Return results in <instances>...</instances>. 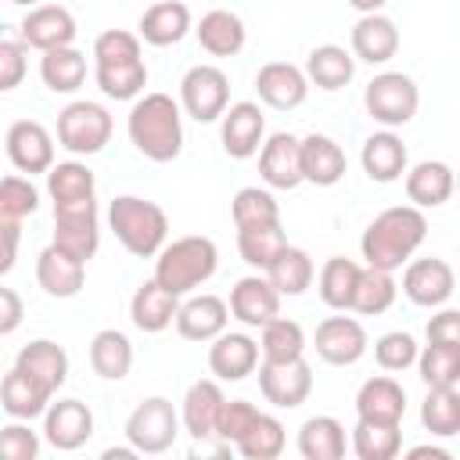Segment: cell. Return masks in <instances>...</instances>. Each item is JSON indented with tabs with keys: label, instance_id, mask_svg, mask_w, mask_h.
Masks as SVG:
<instances>
[{
	"label": "cell",
	"instance_id": "cell-1",
	"mask_svg": "<svg viewBox=\"0 0 460 460\" xmlns=\"http://www.w3.org/2000/svg\"><path fill=\"white\" fill-rule=\"evenodd\" d=\"M424 237H428L424 212L417 205H395L370 219V226L359 237V252H363L367 266L399 270L424 244Z\"/></svg>",
	"mask_w": 460,
	"mask_h": 460
},
{
	"label": "cell",
	"instance_id": "cell-2",
	"mask_svg": "<svg viewBox=\"0 0 460 460\" xmlns=\"http://www.w3.org/2000/svg\"><path fill=\"white\" fill-rule=\"evenodd\" d=\"M93 79L104 97L133 101L147 83V65L140 58V40L126 29H108L93 40Z\"/></svg>",
	"mask_w": 460,
	"mask_h": 460
},
{
	"label": "cell",
	"instance_id": "cell-3",
	"mask_svg": "<svg viewBox=\"0 0 460 460\" xmlns=\"http://www.w3.org/2000/svg\"><path fill=\"white\" fill-rule=\"evenodd\" d=\"M129 140L151 162H172L183 151L180 104L169 93H144L129 108Z\"/></svg>",
	"mask_w": 460,
	"mask_h": 460
},
{
	"label": "cell",
	"instance_id": "cell-4",
	"mask_svg": "<svg viewBox=\"0 0 460 460\" xmlns=\"http://www.w3.org/2000/svg\"><path fill=\"white\" fill-rule=\"evenodd\" d=\"M108 223L119 237V244L137 255V259H151L165 248V234H169V219L162 212V205L137 198V194H119L108 205Z\"/></svg>",
	"mask_w": 460,
	"mask_h": 460
},
{
	"label": "cell",
	"instance_id": "cell-5",
	"mask_svg": "<svg viewBox=\"0 0 460 460\" xmlns=\"http://www.w3.org/2000/svg\"><path fill=\"white\" fill-rule=\"evenodd\" d=\"M219 266V252L208 237L190 234V237H176L172 244H165L155 259V280L162 288H169L172 295H190L194 288H201Z\"/></svg>",
	"mask_w": 460,
	"mask_h": 460
},
{
	"label": "cell",
	"instance_id": "cell-6",
	"mask_svg": "<svg viewBox=\"0 0 460 460\" xmlns=\"http://www.w3.org/2000/svg\"><path fill=\"white\" fill-rule=\"evenodd\" d=\"M363 104H367V115L374 122H381L385 129H395V126H406L417 115L420 90L406 72H381L367 83Z\"/></svg>",
	"mask_w": 460,
	"mask_h": 460
},
{
	"label": "cell",
	"instance_id": "cell-7",
	"mask_svg": "<svg viewBox=\"0 0 460 460\" xmlns=\"http://www.w3.org/2000/svg\"><path fill=\"white\" fill-rule=\"evenodd\" d=\"M111 140V115L97 101H72L58 115V144L72 155H97Z\"/></svg>",
	"mask_w": 460,
	"mask_h": 460
},
{
	"label": "cell",
	"instance_id": "cell-8",
	"mask_svg": "<svg viewBox=\"0 0 460 460\" xmlns=\"http://www.w3.org/2000/svg\"><path fill=\"white\" fill-rule=\"evenodd\" d=\"M180 420H183V417L172 410L169 399L151 395V399L137 402V410L126 417V438L137 446V453L155 456V453H165V449L176 442Z\"/></svg>",
	"mask_w": 460,
	"mask_h": 460
},
{
	"label": "cell",
	"instance_id": "cell-9",
	"mask_svg": "<svg viewBox=\"0 0 460 460\" xmlns=\"http://www.w3.org/2000/svg\"><path fill=\"white\" fill-rule=\"evenodd\" d=\"M180 104L198 122H216L230 108V79L216 65H194L180 79Z\"/></svg>",
	"mask_w": 460,
	"mask_h": 460
},
{
	"label": "cell",
	"instance_id": "cell-10",
	"mask_svg": "<svg viewBox=\"0 0 460 460\" xmlns=\"http://www.w3.org/2000/svg\"><path fill=\"white\" fill-rule=\"evenodd\" d=\"M456 291V277H453V266L446 259H413L402 273V295L420 305V309H438L453 298Z\"/></svg>",
	"mask_w": 460,
	"mask_h": 460
},
{
	"label": "cell",
	"instance_id": "cell-11",
	"mask_svg": "<svg viewBox=\"0 0 460 460\" xmlns=\"http://www.w3.org/2000/svg\"><path fill=\"white\" fill-rule=\"evenodd\" d=\"M7 158L18 172H50L54 169V137L36 119H18L7 126Z\"/></svg>",
	"mask_w": 460,
	"mask_h": 460
},
{
	"label": "cell",
	"instance_id": "cell-12",
	"mask_svg": "<svg viewBox=\"0 0 460 460\" xmlns=\"http://www.w3.org/2000/svg\"><path fill=\"white\" fill-rule=\"evenodd\" d=\"M259 392H262L266 402H273L280 410H295L313 392V367L305 359H288V363H266L262 359Z\"/></svg>",
	"mask_w": 460,
	"mask_h": 460
},
{
	"label": "cell",
	"instance_id": "cell-13",
	"mask_svg": "<svg viewBox=\"0 0 460 460\" xmlns=\"http://www.w3.org/2000/svg\"><path fill=\"white\" fill-rule=\"evenodd\" d=\"M262 133H266V115H262V108L255 101H237L219 119L223 151L230 158H237V162H244V158L262 151Z\"/></svg>",
	"mask_w": 460,
	"mask_h": 460
},
{
	"label": "cell",
	"instance_id": "cell-14",
	"mask_svg": "<svg viewBox=\"0 0 460 460\" xmlns=\"http://www.w3.org/2000/svg\"><path fill=\"white\" fill-rule=\"evenodd\" d=\"M93 435V413L86 402L79 399H58L47 406L43 413V438L61 449V453H72L79 446H86Z\"/></svg>",
	"mask_w": 460,
	"mask_h": 460
},
{
	"label": "cell",
	"instance_id": "cell-15",
	"mask_svg": "<svg viewBox=\"0 0 460 460\" xmlns=\"http://www.w3.org/2000/svg\"><path fill=\"white\" fill-rule=\"evenodd\" d=\"M367 352V331L352 316H327L316 327V356L331 367H352Z\"/></svg>",
	"mask_w": 460,
	"mask_h": 460
},
{
	"label": "cell",
	"instance_id": "cell-16",
	"mask_svg": "<svg viewBox=\"0 0 460 460\" xmlns=\"http://www.w3.org/2000/svg\"><path fill=\"white\" fill-rule=\"evenodd\" d=\"M259 176L273 190H295L305 183L302 176V140L291 133H273L259 151Z\"/></svg>",
	"mask_w": 460,
	"mask_h": 460
},
{
	"label": "cell",
	"instance_id": "cell-17",
	"mask_svg": "<svg viewBox=\"0 0 460 460\" xmlns=\"http://www.w3.org/2000/svg\"><path fill=\"white\" fill-rule=\"evenodd\" d=\"M22 40L36 50H58V47H72L75 40V18L68 7L61 4H36L29 7V14L22 18Z\"/></svg>",
	"mask_w": 460,
	"mask_h": 460
},
{
	"label": "cell",
	"instance_id": "cell-18",
	"mask_svg": "<svg viewBox=\"0 0 460 460\" xmlns=\"http://www.w3.org/2000/svg\"><path fill=\"white\" fill-rule=\"evenodd\" d=\"M255 90H259V101L266 108H277V111H291L305 101L309 93V75L291 65V61H270L259 68L255 75Z\"/></svg>",
	"mask_w": 460,
	"mask_h": 460
},
{
	"label": "cell",
	"instance_id": "cell-19",
	"mask_svg": "<svg viewBox=\"0 0 460 460\" xmlns=\"http://www.w3.org/2000/svg\"><path fill=\"white\" fill-rule=\"evenodd\" d=\"M230 313L244 327H266L273 316H280V291L270 277H241L230 288Z\"/></svg>",
	"mask_w": 460,
	"mask_h": 460
},
{
	"label": "cell",
	"instance_id": "cell-20",
	"mask_svg": "<svg viewBox=\"0 0 460 460\" xmlns=\"http://www.w3.org/2000/svg\"><path fill=\"white\" fill-rule=\"evenodd\" d=\"M36 284L50 295V298H75L86 284V262L68 255L58 244H47L36 255Z\"/></svg>",
	"mask_w": 460,
	"mask_h": 460
},
{
	"label": "cell",
	"instance_id": "cell-21",
	"mask_svg": "<svg viewBox=\"0 0 460 460\" xmlns=\"http://www.w3.org/2000/svg\"><path fill=\"white\" fill-rule=\"evenodd\" d=\"M97 180L83 162H58L47 172V194L54 198V212H75V208H97Z\"/></svg>",
	"mask_w": 460,
	"mask_h": 460
},
{
	"label": "cell",
	"instance_id": "cell-22",
	"mask_svg": "<svg viewBox=\"0 0 460 460\" xmlns=\"http://www.w3.org/2000/svg\"><path fill=\"white\" fill-rule=\"evenodd\" d=\"M50 395H54V392H50L36 374H29V370H22V367H11V370L4 374V381H0V406H4V413L14 417V420H32V417L47 413Z\"/></svg>",
	"mask_w": 460,
	"mask_h": 460
},
{
	"label": "cell",
	"instance_id": "cell-23",
	"mask_svg": "<svg viewBox=\"0 0 460 460\" xmlns=\"http://www.w3.org/2000/svg\"><path fill=\"white\" fill-rule=\"evenodd\" d=\"M223 406H226V395L216 381H194L183 395V428L194 442H205V438H216L219 431V417H223Z\"/></svg>",
	"mask_w": 460,
	"mask_h": 460
},
{
	"label": "cell",
	"instance_id": "cell-24",
	"mask_svg": "<svg viewBox=\"0 0 460 460\" xmlns=\"http://www.w3.org/2000/svg\"><path fill=\"white\" fill-rule=\"evenodd\" d=\"M176 313H180V295H172L169 288H162L155 277L144 280L133 291V298H129V320L144 334H158V331L172 327L176 323Z\"/></svg>",
	"mask_w": 460,
	"mask_h": 460
},
{
	"label": "cell",
	"instance_id": "cell-25",
	"mask_svg": "<svg viewBox=\"0 0 460 460\" xmlns=\"http://www.w3.org/2000/svg\"><path fill=\"white\" fill-rule=\"evenodd\" d=\"M208 367L219 381H244L259 367V341L248 334H237V331H230V334L223 331L208 345Z\"/></svg>",
	"mask_w": 460,
	"mask_h": 460
},
{
	"label": "cell",
	"instance_id": "cell-26",
	"mask_svg": "<svg viewBox=\"0 0 460 460\" xmlns=\"http://www.w3.org/2000/svg\"><path fill=\"white\" fill-rule=\"evenodd\" d=\"M226 320H230V305L216 295H194L187 302H180V313H176V331L180 338L187 341H212L226 331Z\"/></svg>",
	"mask_w": 460,
	"mask_h": 460
},
{
	"label": "cell",
	"instance_id": "cell-27",
	"mask_svg": "<svg viewBox=\"0 0 460 460\" xmlns=\"http://www.w3.org/2000/svg\"><path fill=\"white\" fill-rule=\"evenodd\" d=\"M406 392L395 377H370L356 392V417L370 424H402Z\"/></svg>",
	"mask_w": 460,
	"mask_h": 460
},
{
	"label": "cell",
	"instance_id": "cell-28",
	"mask_svg": "<svg viewBox=\"0 0 460 460\" xmlns=\"http://www.w3.org/2000/svg\"><path fill=\"white\" fill-rule=\"evenodd\" d=\"M399 50V29L388 14L374 11V14H363L356 25H352V54L356 61H367V65H385L392 61Z\"/></svg>",
	"mask_w": 460,
	"mask_h": 460
},
{
	"label": "cell",
	"instance_id": "cell-29",
	"mask_svg": "<svg viewBox=\"0 0 460 460\" xmlns=\"http://www.w3.org/2000/svg\"><path fill=\"white\" fill-rule=\"evenodd\" d=\"M359 162H363V172L374 183H395L406 172V162L410 158H406V144L392 129H381V133H370L363 140Z\"/></svg>",
	"mask_w": 460,
	"mask_h": 460
},
{
	"label": "cell",
	"instance_id": "cell-30",
	"mask_svg": "<svg viewBox=\"0 0 460 460\" xmlns=\"http://www.w3.org/2000/svg\"><path fill=\"white\" fill-rule=\"evenodd\" d=\"M345 169H349L345 151L331 137H323V133L302 137V176H305V183L334 187L345 176Z\"/></svg>",
	"mask_w": 460,
	"mask_h": 460
},
{
	"label": "cell",
	"instance_id": "cell-31",
	"mask_svg": "<svg viewBox=\"0 0 460 460\" xmlns=\"http://www.w3.org/2000/svg\"><path fill=\"white\" fill-rule=\"evenodd\" d=\"M456 190V172L446 162H417L406 172V198L417 208H438L449 201V194Z\"/></svg>",
	"mask_w": 460,
	"mask_h": 460
},
{
	"label": "cell",
	"instance_id": "cell-32",
	"mask_svg": "<svg viewBox=\"0 0 460 460\" xmlns=\"http://www.w3.org/2000/svg\"><path fill=\"white\" fill-rule=\"evenodd\" d=\"M54 244L65 248L75 259H93L101 244L97 230V208H75V212H54Z\"/></svg>",
	"mask_w": 460,
	"mask_h": 460
},
{
	"label": "cell",
	"instance_id": "cell-33",
	"mask_svg": "<svg viewBox=\"0 0 460 460\" xmlns=\"http://www.w3.org/2000/svg\"><path fill=\"white\" fill-rule=\"evenodd\" d=\"M190 32V7L180 0H158L140 14V36L151 47H172Z\"/></svg>",
	"mask_w": 460,
	"mask_h": 460
},
{
	"label": "cell",
	"instance_id": "cell-34",
	"mask_svg": "<svg viewBox=\"0 0 460 460\" xmlns=\"http://www.w3.org/2000/svg\"><path fill=\"white\" fill-rule=\"evenodd\" d=\"M194 32H198L201 50H208L212 58H234L244 47V22L226 7H216V11L201 14Z\"/></svg>",
	"mask_w": 460,
	"mask_h": 460
},
{
	"label": "cell",
	"instance_id": "cell-35",
	"mask_svg": "<svg viewBox=\"0 0 460 460\" xmlns=\"http://www.w3.org/2000/svg\"><path fill=\"white\" fill-rule=\"evenodd\" d=\"M305 75L313 86L320 90H341L352 83L356 75V54H349L345 47L338 43H323V47H313L309 58H305Z\"/></svg>",
	"mask_w": 460,
	"mask_h": 460
},
{
	"label": "cell",
	"instance_id": "cell-36",
	"mask_svg": "<svg viewBox=\"0 0 460 460\" xmlns=\"http://www.w3.org/2000/svg\"><path fill=\"white\" fill-rule=\"evenodd\" d=\"M14 367L36 374L50 392H58L65 385V377H68V352L58 341H50V338H36V341L18 349Z\"/></svg>",
	"mask_w": 460,
	"mask_h": 460
},
{
	"label": "cell",
	"instance_id": "cell-37",
	"mask_svg": "<svg viewBox=\"0 0 460 460\" xmlns=\"http://www.w3.org/2000/svg\"><path fill=\"white\" fill-rule=\"evenodd\" d=\"M90 367L104 381H122L129 374V367H133V345H129V338L122 331H115V327L97 331L93 341H90Z\"/></svg>",
	"mask_w": 460,
	"mask_h": 460
},
{
	"label": "cell",
	"instance_id": "cell-38",
	"mask_svg": "<svg viewBox=\"0 0 460 460\" xmlns=\"http://www.w3.org/2000/svg\"><path fill=\"white\" fill-rule=\"evenodd\" d=\"M359 273L363 266L345 259V255H331L316 277V291L323 298V305L331 309H352V298H356V284H359Z\"/></svg>",
	"mask_w": 460,
	"mask_h": 460
},
{
	"label": "cell",
	"instance_id": "cell-39",
	"mask_svg": "<svg viewBox=\"0 0 460 460\" xmlns=\"http://www.w3.org/2000/svg\"><path fill=\"white\" fill-rule=\"evenodd\" d=\"M298 453L305 460H341L345 456V428L327 413L309 417L298 428Z\"/></svg>",
	"mask_w": 460,
	"mask_h": 460
},
{
	"label": "cell",
	"instance_id": "cell-40",
	"mask_svg": "<svg viewBox=\"0 0 460 460\" xmlns=\"http://www.w3.org/2000/svg\"><path fill=\"white\" fill-rule=\"evenodd\" d=\"M40 75H43L47 90H54V93H75L83 86V79H86V58L75 47L43 50Z\"/></svg>",
	"mask_w": 460,
	"mask_h": 460
},
{
	"label": "cell",
	"instance_id": "cell-41",
	"mask_svg": "<svg viewBox=\"0 0 460 460\" xmlns=\"http://www.w3.org/2000/svg\"><path fill=\"white\" fill-rule=\"evenodd\" d=\"M288 237L280 230V223H259V226H237V252L248 266L255 270H270V262L284 252Z\"/></svg>",
	"mask_w": 460,
	"mask_h": 460
},
{
	"label": "cell",
	"instance_id": "cell-42",
	"mask_svg": "<svg viewBox=\"0 0 460 460\" xmlns=\"http://www.w3.org/2000/svg\"><path fill=\"white\" fill-rule=\"evenodd\" d=\"M420 424L435 438L460 435V392H456V385L453 388H428V395L420 402Z\"/></svg>",
	"mask_w": 460,
	"mask_h": 460
},
{
	"label": "cell",
	"instance_id": "cell-43",
	"mask_svg": "<svg viewBox=\"0 0 460 460\" xmlns=\"http://www.w3.org/2000/svg\"><path fill=\"white\" fill-rule=\"evenodd\" d=\"M266 277L273 280V288H277L280 295H302V291L313 284L316 270H313L309 252H302V248H295V244H284V252L270 262Z\"/></svg>",
	"mask_w": 460,
	"mask_h": 460
},
{
	"label": "cell",
	"instance_id": "cell-44",
	"mask_svg": "<svg viewBox=\"0 0 460 460\" xmlns=\"http://www.w3.org/2000/svg\"><path fill=\"white\" fill-rule=\"evenodd\" d=\"M399 295V284L392 277V270H377V266H363L359 273V284H356V298H352V309L363 313V316H377L385 309H392Z\"/></svg>",
	"mask_w": 460,
	"mask_h": 460
},
{
	"label": "cell",
	"instance_id": "cell-45",
	"mask_svg": "<svg viewBox=\"0 0 460 460\" xmlns=\"http://www.w3.org/2000/svg\"><path fill=\"white\" fill-rule=\"evenodd\" d=\"M259 349H262V359H266V363L302 359V352H305V331H302L295 320H288V316H273V320L262 327Z\"/></svg>",
	"mask_w": 460,
	"mask_h": 460
},
{
	"label": "cell",
	"instance_id": "cell-46",
	"mask_svg": "<svg viewBox=\"0 0 460 460\" xmlns=\"http://www.w3.org/2000/svg\"><path fill=\"white\" fill-rule=\"evenodd\" d=\"M352 449L359 460H395L402 449V431L399 424H370L356 420L352 428Z\"/></svg>",
	"mask_w": 460,
	"mask_h": 460
},
{
	"label": "cell",
	"instance_id": "cell-47",
	"mask_svg": "<svg viewBox=\"0 0 460 460\" xmlns=\"http://www.w3.org/2000/svg\"><path fill=\"white\" fill-rule=\"evenodd\" d=\"M417 370L428 388H453L460 385V349L428 341L424 352L417 356Z\"/></svg>",
	"mask_w": 460,
	"mask_h": 460
},
{
	"label": "cell",
	"instance_id": "cell-48",
	"mask_svg": "<svg viewBox=\"0 0 460 460\" xmlns=\"http://www.w3.org/2000/svg\"><path fill=\"white\" fill-rule=\"evenodd\" d=\"M284 424L270 413H259V420L252 424V431L237 442V453L244 460H277L284 453Z\"/></svg>",
	"mask_w": 460,
	"mask_h": 460
},
{
	"label": "cell",
	"instance_id": "cell-49",
	"mask_svg": "<svg viewBox=\"0 0 460 460\" xmlns=\"http://www.w3.org/2000/svg\"><path fill=\"white\" fill-rule=\"evenodd\" d=\"M234 223L237 226H259V223H280V205L262 187H241L234 194Z\"/></svg>",
	"mask_w": 460,
	"mask_h": 460
},
{
	"label": "cell",
	"instance_id": "cell-50",
	"mask_svg": "<svg viewBox=\"0 0 460 460\" xmlns=\"http://www.w3.org/2000/svg\"><path fill=\"white\" fill-rule=\"evenodd\" d=\"M40 208V190L29 183V176H4L0 180V219L22 223Z\"/></svg>",
	"mask_w": 460,
	"mask_h": 460
},
{
	"label": "cell",
	"instance_id": "cell-51",
	"mask_svg": "<svg viewBox=\"0 0 460 460\" xmlns=\"http://www.w3.org/2000/svg\"><path fill=\"white\" fill-rule=\"evenodd\" d=\"M417 356H420V349H417L413 334H406V331H388L374 341V359L381 370H406L417 363Z\"/></svg>",
	"mask_w": 460,
	"mask_h": 460
},
{
	"label": "cell",
	"instance_id": "cell-52",
	"mask_svg": "<svg viewBox=\"0 0 460 460\" xmlns=\"http://www.w3.org/2000/svg\"><path fill=\"white\" fill-rule=\"evenodd\" d=\"M259 413H262V410H259L255 402H248V399H230V402L223 406L216 438H219L223 446H237V442L252 431V424L259 420Z\"/></svg>",
	"mask_w": 460,
	"mask_h": 460
},
{
	"label": "cell",
	"instance_id": "cell-53",
	"mask_svg": "<svg viewBox=\"0 0 460 460\" xmlns=\"http://www.w3.org/2000/svg\"><path fill=\"white\" fill-rule=\"evenodd\" d=\"M25 40H0V90H14L25 72H29V61H25Z\"/></svg>",
	"mask_w": 460,
	"mask_h": 460
},
{
	"label": "cell",
	"instance_id": "cell-54",
	"mask_svg": "<svg viewBox=\"0 0 460 460\" xmlns=\"http://www.w3.org/2000/svg\"><path fill=\"white\" fill-rule=\"evenodd\" d=\"M0 453L7 460H36L40 453V435L29 424H7L0 431Z\"/></svg>",
	"mask_w": 460,
	"mask_h": 460
},
{
	"label": "cell",
	"instance_id": "cell-55",
	"mask_svg": "<svg viewBox=\"0 0 460 460\" xmlns=\"http://www.w3.org/2000/svg\"><path fill=\"white\" fill-rule=\"evenodd\" d=\"M424 334H428V341H435V345H453V349H460V309H438V313L428 320Z\"/></svg>",
	"mask_w": 460,
	"mask_h": 460
},
{
	"label": "cell",
	"instance_id": "cell-56",
	"mask_svg": "<svg viewBox=\"0 0 460 460\" xmlns=\"http://www.w3.org/2000/svg\"><path fill=\"white\" fill-rule=\"evenodd\" d=\"M22 323V298L14 288H0V334H11Z\"/></svg>",
	"mask_w": 460,
	"mask_h": 460
},
{
	"label": "cell",
	"instance_id": "cell-57",
	"mask_svg": "<svg viewBox=\"0 0 460 460\" xmlns=\"http://www.w3.org/2000/svg\"><path fill=\"white\" fill-rule=\"evenodd\" d=\"M0 234H4L0 273H11V270H14V259H18V223H14V219H0Z\"/></svg>",
	"mask_w": 460,
	"mask_h": 460
},
{
	"label": "cell",
	"instance_id": "cell-58",
	"mask_svg": "<svg viewBox=\"0 0 460 460\" xmlns=\"http://www.w3.org/2000/svg\"><path fill=\"white\" fill-rule=\"evenodd\" d=\"M406 456H410V460H420V456H431V460H449V449H442V446H413Z\"/></svg>",
	"mask_w": 460,
	"mask_h": 460
},
{
	"label": "cell",
	"instance_id": "cell-59",
	"mask_svg": "<svg viewBox=\"0 0 460 460\" xmlns=\"http://www.w3.org/2000/svg\"><path fill=\"white\" fill-rule=\"evenodd\" d=\"M388 0H349V7H356L359 14H374V11H381Z\"/></svg>",
	"mask_w": 460,
	"mask_h": 460
},
{
	"label": "cell",
	"instance_id": "cell-60",
	"mask_svg": "<svg viewBox=\"0 0 460 460\" xmlns=\"http://www.w3.org/2000/svg\"><path fill=\"white\" fill-rule=\"evenodd\" d=\"M137 456V446L129 442L126 449H104V460H133Z\"/></svg>",
	"mask_w": 460,
	"mask_h": 460
},
{
	"label": "cell",
	"instance_id": "cell-61",
	"mask_svg": "<svg viewBox=\"0 0 460 460\" xmlns=\"http://www.w3.org/2000/svg\"><path fill=\"white\" fill-rule=\"evenodd\" d=\"M11 4H18V7H36L40 0H11Z\"/></svg>",
	"mask_w": 460,
	"mask_h": 460
},
{
	"label": "cell",
	"instance_id": "cell-62",
	"mask_svg": "<svg viewBox=\"0 0 460 460\" xmlns=\"http://www.w3.org/2000/svg\"><path fill=\"white\" fill-rule=\"evenodd\" d=\"M456 187H460V172H456Z\"/></svg>",
	"mask_w": 460,
	"mask_h": 460
}]
</instances>
